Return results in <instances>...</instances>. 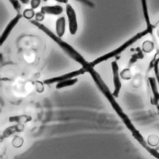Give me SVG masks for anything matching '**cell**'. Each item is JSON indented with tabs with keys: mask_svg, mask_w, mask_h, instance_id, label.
I'll use <instances>...</instances> for the list:
<instances>
[{
	"mask_svg": "<svg viewBox=\"0 0 159 159\" xmlns=\"http://www.w3.org/2000/svg\"><path fill=\"white\" fill-rule=\"evenodd\" d=\"M158 63H159V57L157 58L155 62L153 63L152 67L154 70V73L156 76L157 81L159 84V68H158Z\"/></svg>",
	"mask_w": 159,
	"mask_h": 159,
	"instance_id": "cell-21",
	"label": "cell"
},
{
	"mask_svg": "<svg viewBox=\"0 0 159 159\" xmlns=\"http://www.w3.org/2000/svg\"><path fill=\"white\" fill-rule=\"evenodd\" d=\"M152 30H153L152 29L147 28L146 29L137 33L134 36H133L132 37H131L130 39L127 40L125 42L122 43L119 47L116 48V49H114V50H112V51H111V52H108V53H107L104 55H102L96 58L95 60H94L93 61L90 62L91 66L93 67H94L97 65H98V64H99V63H101L103 61H107L109 59H111V58H113V57H114L117 55H120L122 52L125 51L128 47H129L132 44L135 43L137 40H139V39H140L141 38H142L143 37H144L147 34L152 33Z\"/></svg>",
	"mask_w": 159,
	"mask_h": 159,
	"instance_id": "cell-3",
	"label": "cell"
},
{
	"mask_svg": "<svg viewBox=\"0 0 159 159\" xmlns=\"http://www.w3.org/2000/svg\"><path fill=\"white\" fill-rule=\"evenodd\" d=\"M140 1H141L143 17H144V19H145V22H146V24H147V28L153 29L154 26L151 24V22H150L147 0H140Z\"/></svg>",
	"mask_w": 159,
	"mask_h": 159,
	"instance_id": "cell-14",
	"label": "cell"
},
{
	"mask_svg": "<svg viewBox=\"0 0 159 159\" xmlns=\"http://www.w3.org/2000/svg\"><path fill=\"white\" fill-rule=\"evenodd\" d=\"M41 1L42 0H30V7L33 9H37L41 3Z\"/></svg>",
	"mask_w": 159,
	"mask_h": 159,
	"instance_id": "cell-23",
	"label": "cell"
},
{
	"mask_svg": "<svg viewBox=\"0 0 159 159\" xmlns=\"http://www.w3.org/2000/svg\"><path fill=\"white\" fill-rule=\"evenodd\" d=\"M147 142L150 147L157 145L159 143V138L155 135H150L148 137Z\"/></svg>",
	"mask_w": 159,
	"mask_h": 159,
	"instance_id": "cell-19",
	"label": "cell"
},
{
	"mask_svg": "<svg viewBox=\"0 0 159 159\" xmlns=\"http://www.w3.org/2000/svg\"><path fill=\"white\" fill-rule=\"evenodd\" d=\"M155 106H156V111H157V114L159 115V104H157V105Z\"/></svg>",
	"mask_w": 159,
	"mask_h": 159,
	"instance_id": "cell-29",
	"label": "cell"
},
{
	"mask_svg": "<svg viewBox=\"0 0 159 159\" xmlns=\"http://www.w3.org/2000/svg\"><path fill=\"white\" fill-rule=\"evenodd\" d=\"M29 21L34 26L37 27L39 30L49 37L53 42H55L68 57H70L76 62L80 64L82 68H84L89 64V62L87 61L86 59L78 51H76L75 48H73L66 42L64 41L62 38L58 37L44 24H42L41 22H37L35 20H30Z\"/></svg>",
	"mask_w": 159,
	"mask_h": 159,
	"instance_id": "cell-1",
	"label": "cell"
},
{
	"mask_svg": "<svg viewBox=\"0 0 159 159\" xmlns=\"http://www.w3.org/2000/svg\"><path fill=\"white\" fill-rule=\"evenodd\" d=\"M66 30V19L64 16L58 17L55 22V34L62 38L65 33Z\"/></svg>",
	"mask_w": 159,
	"mask_h": 159,
	"instance_id": "cell-12",
	"label": "cell"
},
{
	"mask_svg": "<svg viewBox=\"0 0 159 159\" xmlns=\"http://www.w3.org/2000/svg\"><path fill=\"white\" fill-rule=\"evenodd\" d=\"M8 1L12 5L14 9L17 12V14L20 13L21 4L19 0H8Z\"/></svg>",
	"mask_w": 159,
	"mask_h": 159,
	"instance_id": "cell-20",
	"label": "cell"
},
{
	"mask_svg": "<svg viewBox=\"0 0 159 159\" xmlns=\"http://www.w3.org/2000/svg\"><path fill=\"white\" fill-rule=\"evenodd\" d=\"M132 135L133 137L140 144V145L143 147L151 155H152L157 159H159V152L148 145L147 141L144 139L143 135L137 129L134 132H132Z\"/></svg>",
	"mask_w": 159,
	"mask_h": 159,
	"instance_id": "cell-8",
	"label": "cell"
},
{
	"mask_svg": "<svg viewBox=\"0 0 159 159\" xmlns=\"http://www.w3.org/2000/svg\"><path fill=\"white\" fill-rule=\"evenodd\" d=\"M66 15L68 24V30L71 35H74L76 34L78 28L76 13L71 4H67L65 7Z\"/></svg>",
	"mask_w": 159,
	"mask_h": 159,
	"instance_id": "cell-4",
	"label": "cell"
},
{
	"mask_svg": "<svg viewBox=\"0 0 159 159\" xmlns=\"http://www.w3.org/2000/svg\"><path fill=\"white\" fill-rule=\"evenodd\" d=\"M23 139L20 137H19V136H16L12 142V145L14 147H16V148H19L20 147L22 146V143H23Z\"/></svg>",
	"mask_w": 159,
	"mask_h": 159,
	"instance_id": "cell-22",
	"label": "cell"
},
{
	"mask_svg": "<svg viewBox=\"0 0 159 159\" xmlns=\"http://www.w3.org/2000/svg\"><path fill=\"white\" fill-rule=\"evenodd\" d=\"M44 17H45V15L43 14H42L40 11L36 13L35 14V20L37 21V22H41L43 19H44Z\"/></svg>",
	"mask_w": 159,
	"mask_h": 159,
	"instance_id": "cell-24",
	"label": "cell"
},
{
	"mask_svg": "<svg viewBox=\"0 0 159 159\" xmlns=\"http://www.w3.org/2000/svg\"><path fill=\"white\" fill-rule=\"evenodd\" d=\"M76 1H80L89 6H93V4L92 2H91L89 0H76Z\"/></svg>",
	"mask_w": 159,
	"mask_h": 159,
	"instance_id": "cell-26",
	"label": "cell"
},
{
	"mask_svg": "<svg viewBox=\"0 0 159 159\" xmlns=\"http://www.w3.org/2000/svg\"><path fill=\"white\" fill-rule=\"evenodd\" d=\"M111 69L112 73V81L114 85V91L112 92V94L115 98H118L121 88L122 83L120 78L119 74V65L116 60H113L111 61Z\"/></svg>",
	"mask_w": 159,
	"mask_h": 159,
	"instance_id": "cell-6",
	"label": "cell"
},
{
	"mask_svg": "<svg viewBox=\"0 0 159 159\" xmlns=\"http://www.w3.org/2000/svg\"><path fill=\"white\" fill-rule=\"evenodd\" d=\"M24 128H25L24 125L22 124H17L16 125H12L7 127L6 129L4 130L1 135V142L4 139L9 137L10 136L16 133L22 132L24 130Z\"/></svg>",
	"mask_w": 159,
	"mask_h": 159,
	"instance_id": "cell-10",
	"label": "cell"
},
{
	"mask_svg": "<svg viewBox=\"0 0 159 159\" xmlns=\"http://www.w3.org/2000/svg\"><path fill=\"white\" fill-rule=\"evenodd\" d=\"M84 73H86V71L84 70V69L83 68L81 67L79 70L72 71L66 73L65 74L61 75L60 76L47 78V79L43 81V83L44 84H47V85L52 84L53 83H58L60 81H63V80H69V79H71V78H76V76H78L79 75H83Z\"/></svg>",
	"mask_w": 159,
	"mask_h": 159,
	"instance_id": "cell-5",
	"label": "cell"
},
{
	"mask_svg": "<svg viewBox=\"0 0 159 159\" xmlns=\"http://www.w3.org/2000/svg\"><path fill=\"white\" fill-rule=\"evenodd\" d=\"M10 122H16L17 124H25L32 120V117L26 114H20L10 116L8 119Z\"/></svg>",
	"mask_w": 159,
	"mask_h": 159,
	"instance_id": "cell-13",
	"label": "cell"
},
{
	"mask_svg": "<svg viewBox=\"0 0 159 159\" xmlns=\"http://www.w3.org/2000/svg\"><path fill=\"white\" fill-rule=\"evenodd\" d=\"M158 23H159V21H158V22H157L156 23V24H158ZM156 24H155V25H156Z\"/></svg>",
	"mask_w": 159,
	"mask_h": 159,
	"instance_id": "cell-30",
	"label": "cell"
},
{
	"mask_svg": "<svg viewBox=\"0 0 159 159\" xmlns=\"http://www.w3.org/2000/svg\"><path fill=\"white\" fill-rule=\"evenodd\" d=\"M148 80L152 93L153 94V96L150 99V102L152 105L157 106L159 104V92L157 86V79L154 77L150 76L148 78Z\"/></svg>",
	"mask_w": 159,
	"mask_h": 159,
	"instance_id": "cell-9",
	"label": "cell"
},
{
	"mask_svg": "<svg viewBox=\"0 0 159 159\" xmlns=\"http://www.w3.org/2000/svg\"><path fill=\"white\" fill-rule=\"evenodd\" d=\"M22 14L20 13L17 14L15 17H14L7 24L5 29H4L3 32H2L1 37H0V45L2 46L3 43L5 42V41L7 40V39L9 37V35L11 34V32L14 29V28L16 26V25L18 24L20 19L22 18Z\"/></svg>",
	"mask_w": 159,
	"mask_h": 159,
	"instance_id": "cell-7",
	"label": "cell"
},
{
	"mask_svg": "<svg viewBox=\"0 0 159 159\" xmlns=\"http://www.w3.org/2000/svg\"><path fill=\"white\" fill-rule=\"evenodd\" d=\"M55 1L62 4H68V0H55Z\"/></svg>",
	"mask_w": 159,
	"mask_h": 159,
	"instance_id": "cell-27",
	"label": "cell"
},
{
	"mask_svg": "<svg viewBox=\"0 0 159 159\" xmlns=\"http://www.w3.org/2000/svg\"><path fill=\"white\" fill-rule=\"evenodd\" d=\"M20 1V3L23 4H27L29 3H30V0H19Z\"/></svg>",
	"mask_w": 159,
	"mask_h": 159,
	"instance_id": "cell-28",
	"label": "cell"
},
{
	"mask_svg": "<svg viewBox=\"0 0 159 159\" xmlns=\"http://www.w3.org/2000/svg\"><path fill=\"white\" fill-rule=\"evenodd\" d=\"M83 68L84 69L86 72H88L90 74L96 86L98 87L99 90L101 92V93L107 99L111 107H112L113 110L116 112L118 116L120 115L122 113H123L124 111L122 107L115 99V97L113 96L112 93L111 92L109 88H108L107 84L105 83V82L103 81L100 75L94 69V67L91 66L90 62L86 67Z\"/></svg>",
	"mask_w": 159,
	"mask_h": 159,
	"instance_id": "cell-2",
	"label": "cell"
},
{
	"mask_svg": "<svg viewBox=\"0 0 159 159\" xmlns=\"http://www.w3.org/2000/svg\"><path fill=\"white\" fill-rule=\"evenodd\" d=\"M22 16L27 19V20H32V19L35 16V13L34 9L30 8V9H25L22 12Z\"/></svg>",
	"mask_w": 159,
	"mask_h": 159,
	"instance_id": "cell-18",
	"label": "cell"
},
{
	"mask_svg": "<svg viewBox=\"0 0 159 159\" xmlns=\"http://www.w3.org/2000/svg\"><path fill=\"white\" fill-rule=\"evenodd\" d=\"M119 117L120 118L122 122L124 124L125 126L127 128V129L131 133L134 132L135 130H137V129L135 128V127L134 126V125L132 122L131 120L129 117V116L124 112L123 113H122L120 115H119Z\"/></svg>",
	"mask_w": 159,
	"mask_h": 159,
	"instance_id": "cell-15",
	"label": "cell"
},
{
	"mask_svg": "<svg viewBox=\"0 0 159 159\" xmlns=\"http://www.w3.org/2000/svg\"><path fill=\"white\" fill-rule=\"evenodd\" d=\"M40 12L44 15L58 16L63 12V7L60 5L43 6L40 8Z\"/></svg>",
	"mask_w": 159,
	"mask_h": 159,
	"instance_id": "cell-11",
	"label": "cell"
},
{
	"mask_svg": "<svg viewBox=\"0 0 159 159\" xmlns=\"http://www.w3.org/2000/svg\"><path fill=\"white\" fill-rule=\"evenodd\" d=\"M78 80L76 78H73L71 79L63 80V81L57 83L55 85V88L57 89H61L63 88L71 86L75 84L78 82Z\"/></svg>",
	"mask_w": 159,
	"mask_h": 159,
	"instance_id": "cell-16",
	"label": "cell"
},
{
	"mask_svg": "<svg viewBox=\"0 0 159 159\" xmlns=\"http://www.w3.org/2000/svg\"><path fill=\"white\" fill-rule=\"evenodd\" d=\"M123 73H124L125 75L122 78L125 80H129L131 78V73H130V71L129 70V69H125L122 71Z\"/></svg>",
	"mask_w": 159,
	"mask_h": 159,
	"instance_id": "cell-25",
	"label": "cell"
},
{
	"mask_svg": "<svg viewBox=\"0 0 159 159\" xmlns=\"http://www.w3.org/2000/svg\"><path fill=\"white\" fill-rule=\"evenodd\" d=\"M155 44L151 40H145L142 43V50L145 53H150L154 49Z\"/></svg>",
	"mask_w": 159,
	"mask_h": 159,
	"instance_id": "cell-17",
	"label": "cell"
}]
</instances>
